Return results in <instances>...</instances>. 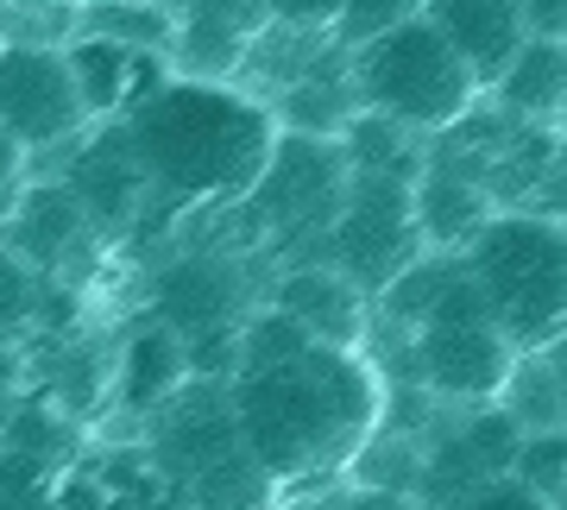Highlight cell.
Returning <instances> with one entry per match:
<instances>
[{
  "instance_id": "9a60e30c",
  "label": "cell",
  "mask_w": 567,
  "mask_h": 510,
  "mask_svg": "<svg viewBox=\"0 0 567 510\" xmlns=\"http://www.w3.org/2000/svg\"><path fill=\"white\" fill-rule=\"evenodd\" d=\"M423 20L447 39V51L473 70L480 89H492V76L517 58L524 32V7L517 0H423Z\"/></svg>"
},
{
  "instance_id": "7402d4cb",
  "label": "cell",
  "mask_w": 567,
  "mask_h": 510,
  "mask_svg": "<svg viewBox=\"0 0 567 510\" xmlns=\"http://www.w3.org/2000/svg\"><path fill=\"white\" fill-rule=\"evenodd\" d=\"M423 145L410 126L385 121V114H353V121L341 126V158L347 170H385V177H410L416 184V170H423Z\"/></svg>"
},
{
  "instance_id": "2e32d148",
  "label": "cell",
  "mask_w": 567,
  "mask_h": 510,
  "mask_svg": "<svg viewBox=\"0 0 567 510\" xmlns=\"http://www.w3.org/2000/svg\"><path fill=\"white\" fill-rule=\"evenodd\" d=\"M32 391L70 423H95L114 397V347H102L95 334H51L32 366Z\"/></svg>"
},
{
  "instance_id": "52a82bcc",
  "label": "cell",
  "mask_w": 567,
  "mask_h": 510,
  "mask_svg": "<svg viewBox=\"0 0 567 510\" xmlns=\"http://www.w3.org/2000/svg\"><path fill=\"white\" fill-rule=\"evenodd\" d=\"M347 196V158L341 139H316V133H284L265 158L259 184L234 202L240 240L252 252H284L290 266L322 252V233Z\"/></svg>"
},
{
  "instance_id": "277c9868",
  "label": "cell",
  "mask_w": 567,
  "mask_h": 510,
  "mask_svg": "<svg viewBox=\"0 0 567 510\" xmlns=\"http://www.w3.org/2000/svg\"><path fill=\"white\" fill-rule=\"evenodd\" d=\"M145 460L183 510H271L278 498L234 429L227 378H183L145 416Z\"/></svg>"
},
{
  "instance_id": "4fadbf2b",
  "label": "cell",
  "mask_w": 567,
  "mask_h": 510,
  "mask_svg": "<svg viewBox=\"0 0 567 510\" xmlns=\"http://www.w3.org/2000/svg\"><path fill=\"white\" fill-rule=\"evenodd\" d=\"M265 303L284 309L316 347H353V353L372 347V303H365L334 266H322V259L284 266L278 278L265 284Z\"/></svg>"
},
{
  "instance_id": "f1b7e54d",
  "label": "cell",
  "mask_w": 567,
  "mask_h": 510,
  "mask_svg": "<svg viewBox=\"0 0 567 510\" xmlns=\"http://www.w3.org/2000/svg\"><path fill=\"white\" fill-rule=\"evenodd\" d=\"M25 184H32V158H25L20 145L7 139V133H0V208L13 202Z\"/></svg>"
},
{
  "instance_id": "f546056e",
  "label": "cell",
  "mask_w": 567,
  "mask_h": 510,
  "mask_svg": "<svg viewBox=\"0 0 567 510\" xmlns=\"http://www.w3.org/2000/svg\"><path fill=\"white\" fill-rule=\"evenodd\" d=\"M70 7H89V0H70Z\"/></svg>"
},
{
  "instance_id": "ffe728a7",
  "label": "cell",
  "mask_w": 567,
  "mask_h": 510,
  "mask_svg": "<svg viewBox=\"0 0 567 510\" xmlns=\"http://www.w3.org/2000/svg\"><path fill=\"white\" fill-rule=\"evenodd\" d=\"M0 448L20 454V460H32V467L44 472H70L76 467V448H82V423H70L58 404H44L39 391H25L20 404H13V416L0 423Z\"/></svg>"
},
{
  "instance_id": "30bf717a",
  "label": "cell",
  "mask_w": 567,
  "mask_h": 510,
  "mask_svg": "<svg viewBox=\"0 0 567 510\" xmlns=\"http://www.w3.org/2000/svg\"><path fill=\"white\" fill-rule=\"evenodd\" d=\"M89 114L76 102V82L58 44H0V133L20 145L25 158L63 152Z\"/></svg>"
},
{
  "instance_id": "9c48e42d",
  "label": "cell",
  "mask_w": 567,
  "mask_h": 510,
  "mask_svg": "<svg viewBox=\"0 0 567 510\" xmlns=\"http://www.w3.org/2000/svg\"><path fill=\"white\" fill-rule=\"evenodd\" d=\"M423 252L416 233V202H410V177H385V170H347V196L334 208V221L322 233V266H334L365 303L398 278Z\"/></svg>"
},
{
  "instance_id": "d4e9b609",
  "label": "cell",
  "mask_w": 567,
  "mask_h": 510,
  "mask_svg": "<svg viewBox=\"0 0 567 510\" xmlns=\"http://www.w3.org/2000/svg\"><path fill=\"white\" fill-rule=\"evenodd\" d=\"M435 510H555V504H543L529 486H517L511 472H498V479L461 491V498H447V504H435Z\"/></svg>"
},
{
  "instance_id": "83f0119b",
  "label": "cell",
  "mask_w": 567,
  "mask_h": 510,
  "mask_svg": "<svg viewBox=\"0 0 567 510\" xmlns=\"http://www.w3.org/2000/svg\"><path fill=\"white\" fill-rule=\"evenodd\" d=\"M517 7H524L529 39H561L567 32V0H517Z\"/></svg>"
},
{
  "instance_id": "cb8c5ba5",
  "label": "cell",
  "mask_w": 567,
  "mask_h": 510,
  "mask_svg": "<svg viewBox=\"0 0 567 510\" xmlns=\"http://www.w3.org/2000/svg\"><path fill=\"white\" fill-rule=\"evenodd\" d=\"M423 13V0H334V44H365L379 39V32H391V25H404Z\"/></svg>"
},
{
  "instance_id": "4316f807",
  "label": "cell",
  "mask_w": 567,
  "mask_h": 510,
  "mask_svg": "<svg viewBox=\"0 0 567 510\" xmlns=\"http://www.w3.org/2000/svg\"><path fill=\"white\" fill-rule=\"evenodd\" d=\"M25 391H32V353L25 347H0V423L13 416Z\"/></svg>"
},
{
  "instance_id": "7c38bea8",
  "label": "cell",
  "mask_w": 567,
  "mask_h": 510,
  "mask_svg": "<svg viewBox=\"0 0 567 510\" xmlns=\"http://www.w3.org/2000/svg\"><path fill=\"white\" fill-rule=\"evenodd\" d=\"M63 152H70V164H63L58 184L82 202V215L102 233V246H126L133 227L145 221V208H152V184H145V170L133 158V145H126L121 121L82 126Z\"/></svg>"
},
{
  "instance_id": "484cf974",
  "label": "cell",
  "mask_w": 567,
  "mask_h": 510,
  "mask_svg": "<svg viewBox=\"0 0 567 510\" xmlns=\"http://www.w3.org/2000/svg\"><path fill=\"white\" fill-rule=\"evenodd\" d=\"M265 25H278V32H334V0H265Z\"/></svg>"
},
{
  "instance_id": "ba28073f",
  "label": "cell",
  "mask_w": 567,
  "mask_h": 510,
  "mask_svg": "<svg viewBox=\"0 0 567 510\" xmlns=\"http://www.w3.org/2000/svg\"><path fill=\"white\" fill-rule=\"evenodd\" d=\"M398 341H404V360H410V385L423 391V397H435V404H454V409L492 404L498 385H505L511 360H517L511 341L492 327L466 266L447 271V284L435 290V303L423 309V322L404 327Z\"/></svg>"
},
{
  "instance_id": "7a4b0ae2",
  "label": "cell",
  "mask_w": 567,
  "mask_h": 510,
  "mask_svg": "<svg viewBox=\"0 0 567 510\" xmlns=\"http://www.w3.org/2000/svg\"><path fill=\"white\" fill-rule=\"evenodd\" d=\"M145 184L164 208H234L259 184L265 158L278 145V114L215 76H164L121 121Z\"/></svg>"
},
{
  "instance_id": "d6986e66",
  "label": "cell",
  "mask_w": 567,
  "mask_h": 510,
  "mask_svg": "<svg viewBox=\"0 0 567 510\" xmlns=\"http://www.w3.org/2000/svg\"><path fill=\"white\" fill-rule=\"evenodd\" d=\"M410 202H416V233H423V252H461L492 215V196L466 170H447V164H429L410 184Z\"/></svg>"
},
{
  "instance_id": "6da1fadb",
  "label": "cell",
  "mask_w": 567,
  "mask_h": 510,
  "mask_svg": "<svg viewBox=\"0 0 567 510\" xmlns=\"http://www.w3.org/2000/svg\"><path fill=\"white\" fill-rule=\"evenodd\" d=\"M227 409L252 467L271 491L353 467L385 416V372L372 353L316 347L290 353L278 366H252L227 378Z\"/></svg>"
},
{
  "instance_id": "603a6c76",
  "label": "cell",
  "mask_w": 567,
  "mask_h": 510,
  "mask_svg": "<svg viewBox=\"0 0 567 510\" xmlns=\"http://www.w3.org/2000/svg\"><path fill=\"white\" fill-rule=\"evenodd\" d=\"M561 467H567L561 429L524 435V441H517V460H511V479H517V486H529L543 504H561Z\"/></svg>"
},
{
  "instance_id": "5bb4252c",
  "label": "cell",
  "mask_w": 567,
  "mask_h": 510,
  "mask_svg": "<svg viewBox=\"0 0 567 510\" xmlns=\"http://www.w3.org/2000/svg\"><path fill=\"white\" fill-rule=\"evenodd\" d=\"M58 51H63V63H70V82H76V102H82V114H89V126L126 121V114L171 76V63H164L158 51L102 39V32H70Z\"/></svg>"
},
{
  "instance_id": "8fae6325",
  "label": "cell",
  "mask_w": 567,
  "mask_h": 510,
  "mask_svg": "<svg viewBox=\"0 0 567 510\" xmlns=\"http://www.w3.org/2000/svg\"><path fill=\"white\" fill-rule=\"evenodd\" d=\"M0 252H13L25 271H39V278H58V284H76L102 266V233L89 227L82 202L58 177H39V184H25L13 202L0 208Z\"/></svg>"
},
{
  "instance_id": "3957f363",
  "label": "cell",
  "mask_w": 567,
  "mask_h": 510,
  "mask_svg": "<svg viewBox=\"0 0 567 510\" xmlns=\"http://www.w3.org/2000/svg\"><path fill=\"white\" fill-rule=\"evenodd\" d=\"M461 266L511 353L561 347L567 322V233L536 208H492L486 227L461 246Z\"/></svg>"
},
{
  "instance_id": "8992f818",
  "label": "cell",
  "mask_w": 567,
  "mask_h": 510,
  "mask_svg": "<svg viewBox=\"0 0 567 510\" xmlns=\"http://www.w3.org/2000/svg\"><path fill=\"white\" fill-rule=\"evenodd\" d=\"M259 303L265 296L246 246H177L152 266L145 284V315L183 341L189 378H208V353H221V372H234V334Z\"/></svg>"
},
{
  "instance_id": "e0dca14e",
  "label": "cell",
  "mask_w": 567,
  "mask_h": 510,
  "mask_svg": "<svg viewBox=\"0 0 567 510\" xmlns=\"http://www.w3.org/2000/svg\"><path fill=\"white\" fill-rule=\"evenodd\" d=\"M183 378H189L183 341L164 322L145 315V322L126 327V341L114 347V397H107V409H126V416H140L145 423V416H152Z\"/></svg>"
},
{
  "instance_id": "44dd1931",
  "label": "cell",
  "mask_w": 567,
  "mask_h": 510,
  "mask_svg": "<svg viewBox=\"0 0 567 510\" xmlns=\"http://www.w3.org/2000/svg\"><path fill=\"white\" fill-rule=\"evenodd\" d=\"M492 404H498L511 423H517V435H548V429H561L567 391H561V360H555V347L517 353Z\"/></svg>"
},
{
  "instance_id": "ac0fdd59",
  "label": "cell",
  "mask_w": 567,
  "mask_h": 510,
  "mask_svg": "<svg viewBox=\"0 0 567 510\" xmlns=\"http://www.w3.org/2000/svg\"><path fill=\"white\" fill-rule=\"evenodd\" d=\"M567 102V51L561 39H524L517 58L492 76V114L517 126H555Z\"/></svg>"
},
{
  "instance_id": "5b68a950",
  "label": "cell",
  "mask_w": 567,
  "mask_h": 510,
  "mask_svg": "<svg viewBox=\"0 0 567 510\" xmlns=\"http://www.w3.org/2000/svg\"><path fill=\"white\" fill-rule=\"evenodd\" d=\"M347 82H353V102L365 114H385V121L410 126L416 139H435L466 107H480L473 70L447 51V39L423 13L379 32V39L353 44L347 51Z\"/></svg>"
}]
</instances>
